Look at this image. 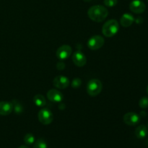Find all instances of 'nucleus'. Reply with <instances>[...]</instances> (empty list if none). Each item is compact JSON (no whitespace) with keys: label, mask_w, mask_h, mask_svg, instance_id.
<instances>
[{"label":"nucleus","mask_w":148,"mask_h":148,"mask_svg":"<svg viewBox=\"0 0 148 148\" xmlns=\"http://www.w3.org/2000/svg\"><path fill=\"white\" fill-rule=\"evenodd\" d=\"M139 106L142 108H146L148 107V98L147 97H143L139 101Z\"/></svg>","instance_id":"obj_19"},{"label":"nucleus","mask_w":148,"mask_h":148,"mask_svg":"<svg viewBox=\"0 0 148 148\" xmlns=\"http://www.w3.org/2000/svg\"><path fill=\"white\" fill-rule=\"evenodd\" d=\"M147 134V128L145 125L139 126L135 130V135L138 139H144Z\"/></svg>","instance_id":"obj_14"},{"label":"nucleus","mask_w":148,"mask_h":148,"mask_svg":"<svg viewBox=\"0 0 148 148\" xmlns=\"http://www.w3.org/2000/svg\"><path fill=\"white\" fill-rule=\"evenodd\" d=\"M105 40L101 36H94L91 37L88 41V46L92 51L100 49L104 45Z\"/></svg>","instance_id":"obj_5"},{"label":"nucleus","mask_w":148,"mask_h":148,"mask_svg":"<svg viewBox=\"0 0 148 148\" xmlns=\"http://www.w3.org/2000/svg\"><path fill=\"white\" fill-rule=\"evenodd\" d=\"M72 61L77 66L82 67L86 64L87 59L83 53H82L80 51H77L72 56Z\"/></svg>","instance_id":"obj_9"},{"label":"nucleus","mask_w":148,"mask_h":148,"mask_svg":"<svg viewBox=\"0 0 148 148\" xmlns=\"http://www.w3.org/2000/svg\"><path fill=\"white\" fill-rule=\"evenodd\" d=\"M39 121L43 125H49L53 121V113L48 108H42L39 111L38 114Z\"/></svg>","instance_id":"obj_4"},{"label":"nucleus","mask_w":148,"mask_h":148,"mask_svg":"<svg viewBox=\"0 0 148 148\" xmlns=\"http://www.w3.org/2000/svg\"><path fill=\"white\" fill-rule=\"evenodd\" d=\"M102 82L97 79H92L88 82L87 85V92L91 97L97 96L102 91Z\"/></svg>","instance_id":"obj_3"},{"label":"nucleus","mask_w":148,"mask_h":148,"mask_svg":"<svg viewBox=\"0 0 148 148\" xmlns=\"http://www.w3.org/2000/svg\"><path fill=\"white\" fill-rule=\"evenodd\" d=\"M13 111L12 103L7 101H0V115H10Z\"/></svg>","instance_id":"obj_12"},{"label":"nucleus","mask_w":148,"mask_h":148,"mask_svg":"<svg viewBox=\"0 0 148 148\" xmlns=\"http://www.w3.org/2000/svg\"><path fill=\"white\" fill-rule=\"evenodd\" d=\"M18 148H30L27 145H21Z\"/></svg>","instance_id":"obj_23"},{"label":"nucleus","mask_w":148,"mask_h":148,"mask_svg":"<svg viewBox=\"0 0 148 148\" xmlns=\"http://www.w3.org/2000/svg\"><path fill=\"white\" fill-rule=\"evenodd\" d=\"M53 84L58 89H65L69 85V80L66 77L59 75L53 79Z\"/></svg>","instance_id":"obj_10"},{"label":"nucleus","mask_w":148,"mask_h":148,"mask_svg":"<svg viewBox=\"0 0 148 148\" xmlns=\"http://www.w3.org/2000/svg\"><path fill=\"white\" fill-rule=\"evenodd\" d=\"M119 30V24L116 20H110L104 23L102 33L106 37L111 38L115 36Z\"/></svg>","instance_id":"obj_2"},{"label":"nucleus","mask_w":148,"mask_h":148,"mask_svg":"<svg viewBox=\"0 0 148 148\" xmlns=\"http://www.w3.org/2000/svg\"><path fill=\"white\" fill-rule=\"evenodd\" d=\"M56 68H57L59 70H63L65 68V64L64 62H59L56 64Z\"/></svg>","instance_id":"obj_22"},{"label":"nucleus","mask_w":148,"mask_h":148,"mask_svg":"<svg viewBox=\"0 0 148 148\" xmlns=\"http://www.w3.org/2000/svg\"><path fill=\"white\" fill-rule=\"evenodd\" d=\"M134 17L129 13L124 14L120 19V23L124 27H128L131 26L132 23H134Z\"/></svg>","instance_id":"obj_13"},{"label":"nucleus","mask_w":148,"mask_h":148,"mask_svg":"<svg viewBox=\"0 0 148 148\" xmlns=\"http://www.w3.org/2000/svg\"><path fill=\"white\" fill-rule=\"evenodd\" d=\"M72 49L69 45H62L56 50V57L60 60H65L71 56Z\"/></svg>","instance_id":"obj_6"},{"label":"nucleus","mask_w":148,"mask_h":148,"mask_svg":"<svg viewBox=\"0 0 148 148\" xmlns=\"http://www.w3.org/2000/svg\"><path fill=\"white\" fill-rule=\"evenodd\" d=\"M124 122L129 126H135L140 122V118L138 114L134 112H129L124 114L123 117Z\"/></svg>","instance_id":"obj_7"},{"label":"nucleus","mask_w":148,"mask_h":148,"mask_svg":"<svg viewBox=\"0 0 148 148\" xmlns=\"http://www.w3.org/2000/svg\"><path fill=\"white\" fill-rule=\"evenodd\" d=\"M84 1H85V2H90V1H91V0H83Z\"/></svg>","instance_id":"obj_24"},{"label":"nucleus","mask_w":148,"mask_h":148,"mask_svg":"<svg viewBox=\"0 0 148 148\" xmlns=\"http://www.w3.org/2000/svg\"><path fill=\"white\" fill-rule=\"evenodd\" d=\"M147 1H148V0H147Z\"/></svg>","instance_id":"obj_26"},{"label":"nucleus","mask_w":148,"mask_h":148,"mask_svg":"<svg viewBox=\"0 0 148 148\" xmlns=\"http://www.w3.org/2000/svg\"><path fill=\"white\" fill-rule=\"evenodd\" d=\"M33 102L38 107H43L46 104V98L43 95L40 94H37L33 98Z\"/></svg>","instance_id":"obj_15"},{"label":"nucleus","mask_w":148,"mask_h":148,"mask_svg":"<svg viewBox=\"0 0 148 148\" xmlns=\"http://www.w3.org/2000/svg\"><path fill=\"white\" fill-rule=\"evenodd\" d=\"M47 98L52 103H60L63 100V95L60 91L52 89L48 91Z\"/></svg>","instance_id":"obj_11"},{"label":"nucleus","mask_w":148,"mask_h":148,"mask_svg":"<svg viewBox=\"0 0 148 148\" xmlns=\"http://www.w3.org/2000/svg\"><path fill=\"white\" fill-rule=\"evenodd\" d=\"M12 103L13 110H14L16 114H20L23 112V106L20 104V103L18 101H17V100H13Z\"/></svg>","instance_id":"obj_16"},{"label":"nucleus","mask_w":148,"mask_h":148,"mask_svg":"<svg viewBox=\"0 0 148 148\" xmlns=\"http://www.w3.org/2000/svg\"><path fill=\"white\" fill-rule=\"evenodd\" d=\"M24 142L27 145H30L35 143V137L31 133H27L24 137Z\"/></svg>","instance_id":"obj_18"},{"label":"nucleus","mask_w":148,"mask_h":148,"mask_svg":"<svg viewBox=\"0 0 148 148\" xmlns=\"http://www.w3.org/2000/svg\"><path fill=\"white\" fill-rule=\"evenodd\" d=\"M88 15L91 20L96 23H101L106 20L108 15V11L102 5H95L91 7L88 11Z\"/></svg>","instance_id":"obj_1"},{"label":"nucleus","mask_w":148,"mask_h":148,"mask_svg":"<svg viewBox=\"0 0 148 148\" xmlns=\"http://www.w3.org/2000/svg\"><path fill=\"white\" fill-rule=\"evenodd\" d=\"M103 3L106 7H113L116 5L118 3V0H104Z\"/></svg>","instance_id":"obj_21"},{"label":"nucleus","mask_w":148,"mask_h":148,"mask_svg":"<svg viewBox=\"0 0 148 148\" xmlns=\"http://www.w3.org/2000/svg\"><path fill=\"white\" fill-rule=\"evenodd\" d=\"M82 85V80L79 78H75L72 82V87L73 88H78Z\"/></svg>","instance_id":"obj_20"},{"label":"nucleus","mask_w":148,"mask_h":148,"mask_svg":"<svg viewBox=\"0 0 148 148\" xmlns=\"http://www.w3.org/2000/svg\"><path fill=\"white\" fill-rule=\"evenodd\" d=\"M146 6L141 0H133L130 4V9L135 14H141L145 10Z\"/></svg>","instance_id":"obj_8"},{"label":"nucleus","mask_w":148,"mask_h":148,"mask_svg":"<svg viewBox=\"0 0 148 148\" xmlns=\"http://www.w3.org/2000/svg\"><path fill=\"white\" fill-rule=\"evenodd\" d=\"M33 148H47V143L44 139H38L34 143Z\"/></svg>","instance_id":"obj_17"},{"label":"nucleus","mask_w":148,"mask_h":148,"mask_svg":"<svg viewBox=\"0 0 148 148\" xmlns=\"http://www.w3.org/2000/svg\"><path fill=\"white\" fill-rule=\"evenodd\" d=\"M147 94H148V85H147Z\"/></svg>","instance_id":"obj_25"}]
</instances>
